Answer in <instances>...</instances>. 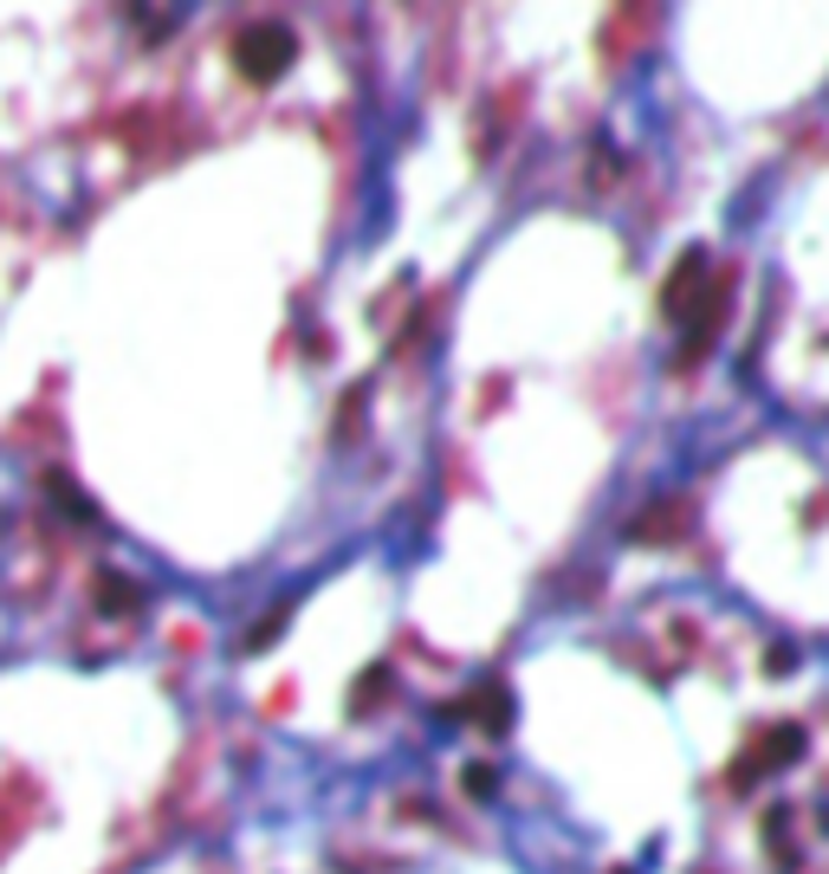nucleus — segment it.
<instances>
[{
	"label": "nucleus",
	"mask_w": 829,
	"mask_h": 874,
	"mask_svg": "<svg viewBox=\"0 0 829 874\" xmlns=\"http://www.w3.org/2000/svg\"><path fill=\"white\" fill-rule=\"evenodd\" d=\"M240 66L247 78H279L292 66V33L286 27H253V33H240Z\"/></svg>",
	"instance_id": "f257e3e1"
}]
</instances>
